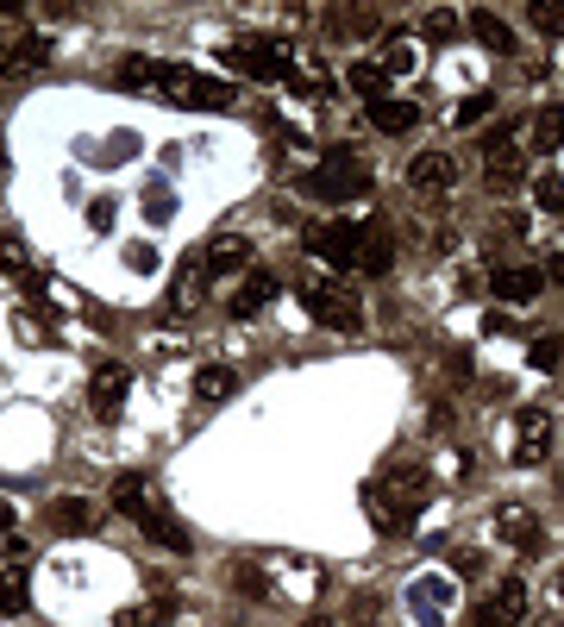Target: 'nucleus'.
<instances>
[{"label":"nucleus","instance_id":"1","mask_svg":"<svg viewBox=\"0 0 564 627\" xmlns=\"http://www.w3.org/2000/svg\"><path fill=\"white\" fill-rule=\"evenodd\" d=\"M119 88H138V95L175 100V107H233V82L201 76L189 63H151V57H126L119 63Z\"/></svg>","mask_w":564,"mask_h":627},{"label":"nucleus","instance_id":"2","mask_svg":"<svg viewBox=\"0 0 564 627\" xmlns=\"http://www.w3.org/2000/svg\"><path fill=\"white\" fill-rule=\"evenodd\" d=\"M427 502H433V477L421 465H402V470H390L383 483L364 490V514L376 521V533H395V540L414 528V514L427 509Z\"/></svg>","mask_w":564,"mask_h":627},{"label":"nucleus","instance_id":"3","mask_svg":"<svg viewBox=\"0 0 564 627\" xmlns=\"http://www.w3.org/2000/svg\"><path fill=\"white\" fill-rule=\"evenodd\" d=\"M289 57H295L289 44H283V39H264V32L226 44V70H238V76H257V82H283Z\"/></svg>","mask_w":564,"mask_h":627},{"label":"nucleus","instance_id":"4","mask_svg":"<svg viewBox=\"0 0 564 627\" xmlns=\"http://www.w3.org/2000/svg\"><path fill=\"white\" fill-rule=\"evenodd\" d=\"M301 301H308L313 327H339V333H358V327H364V301H358V289H345V283H308Z\"/></svg>","mask_w":564,"mask_h":627},{"label":"nucleus","instance_id":"5","mask_svg":"<svg viewBox=\"0 0 564 627\" xmlns=\"http://www.w3.org/2000/svg\"><path fill=\"white\" fill-rule=\"evenodd\" d=\"M308 189L313 195H327V201H358V195H370V170L351 151H332L327 163L308 177Z\"/></svg>","mask_w":564,"mask_h":627},{"label":"nucleus","instance_id":"6","mask_svg":"<svg viewBox=\"0 0 564 627\" xmlns=\"http://www.w3.org/2000/svg\"><path fill=\"white\" fill-rule=\"evenodd\" d=\"M308 252L327 257L332 270H351L358 252H364V226L358 220H327V226H308Z\"/></svg>","mask_w":564,"mask_h":627},{"label":"nucleus","instance_id":"7","mask_svg":"<svg viewBox=\"0 0 564 627\" xmlns=\"http://www.w3.org/2000/svg\"><path fill=\"white\" fill-rule=\"evenodd\" d=\"M521 621H526V584L521 577H502V584L477 603V627H521Z\"/></svg>","mask_w":564,"mask_h":627},{"label":"nucleus","instance_id":"8","mask_svg":"<svg viewBox=\"0 0 564 627\" xmlns=\"http://www.w3.org/2000/svg\"><path fill=\"white\" fill-rule=\"evenodd\" d=\"M545 451H552V414L545 408H521L514 414V465H540Z\"/></svg>","mask_w":564,"mask_h":627},{"label":"nucleus","instance_id":"9","mask_svg":"<svg viewBox=\"0 0 564 627\" xmlns=\"http://www.w3.org/2000/svg\"><path fill=\"white\" fill-rule=\"evenodd\" d=\"M496 528H502V540H508L514 552H540V546H545L540 514L521 509V502H502V509H496Z\"/></svg>","mask_w":564,"mask_h":627},{"label":"nucleus","instance_id":"10","mask_svg":"<svg viewBox=\"0 0 564 627\" xmlns=\"http://www.w3.org/2000/svg\"><path fill=\"white\" fill-rule=\"evenodd\" d=\"M252 264V238L245 233H220L207 252H201V270L207 276H233V270H245Z\"/></svg>","mask_w":564,"mask_h":627},{"label":"nucleus","instance_id":"11","mask_svg":"<svg viewBox=\"0 0 564 627\" xmlns=\"http://www.w3.org/2000/svg\"><path fill=\"white\" fill-rule=\"evenodd\" d=\"M489 289L502 295V301H514V308H526V301L545 289V276L533 270V264H502V270L489 276Z\"/></svg>","mask_w":564,"mask_h":627},{"label":"nucleus","instance_id":"12","mask_svg":"<svg viewBox=\"0 0 564 627\" xmlns=\"http://www.w3.org/2000/svg\"><path fill=\"white\" fill-rule=\"evenodd\" d=\"M126 390H132V371H126V364H100V371H95V390H88V402H95L100 421H114V414H119Z\"/></svg>","mask_w":564,"mask_h":627},{"label":"nucleus","instance_id":"13","mask_svg":"<svg viewBox=\"0 0 564 627\" xmlns=\"http://www.w3.org/2000/svg\"><path fill=\"white\" fill-rule=\"evenodd\" d=\"M276 289H283V276L252 270V276H245V283L233 289V320H252L257 308H270V301H276Z\"/></svg>","mask_w":564,"mask_h":627},{"label":"nucleus","instance_id":"14","mask_svg":"<svg viewBox=\"0 0 564 627\" xmlns=\"http://www.w3.org/2000/svg\"><path fill=\"white\" fill-rule=\"evenodd\" d=\"M201 295H207V270H201V257H189V264L175 270L170 295H163V308H170V314H189V308H201Z\"/></svg>","mask_w":564,"mask_h":627},{"label":"nucleus","instance_id":"15","mask_svg":"<svg viewBox=\"0 0 564 627\" xmlns=\"http://www.w3.org/2000/svg\"><path fill=\"white\" fill-rule=\"evenodd\" d=\"M408 182L414 189H451V182H458V163H451V151H421L408 163Z\"/></svg>","mask_w":564,"mask_h":627},{"label":"nucleus","instance_id":"16","mask_svg":"<svg viewBox=\"0 0 564 627\" xmlns=\"http://www.w3.org/2000/svg\"><path fill=\"white\" fill-rule=\"evenodd\" d=\"M370 126L383 138H402V132L421 126V107H414V100H370Z\"/></svg>","mask_w":564,"mask_h":627},{"label":"nucleus","instance_id":"17","mask_svg":"<svg viewBox=\"0 0 564 627\" xmlns=\"http://www.w3.org/2000/svg\"><path fill=\"white\" fill-rule=\"evenodd\" d=\"M163 621H175V596L170 589H157V596H145V603H132V608H119L114 615V627H163Z\"/></svg>","mask_w":564,"mask_h":627},{"label":"nucleus","instance_id":"18","mask_svg":"<svg viewBox=\"0 0 564 627\" xmlns=\"http://www.w3.org/2000/svg\"><path fill=\"white\" fill-rule=\"evenodd\" d=\"M470 32H477L496 57H514V51H521V39L508 32V20H502V13H489V7H477V13H470Z\"/></svg>","mask_w":564,"mask_h":627},{"label":"nucleus","instance_id":"19","mask_svg":"<svg viewBox=\"0 0 564 627\" xmlns=\"http://www.w3.org/2000/svg\"><path fill=\"white\" fill-rule=\"evenodd\" d=\"M408 608L421 615V621H446V608H451V584H446V577H433V584L421 577V584L408 589Z\"/></svg>","mask_w":564,"mask_h":627},{"label":"nucleus","instance_id":"20","mask_svg":"<svg viewBox=\"0 0 564 627\" xmlns=\"http://www.w3.org/2000/svg\"><path fill=\"white\" fill-rule=\"evenodd\" d=\"M390 264H395V245H390V233H383V226L370 233V226H364V252H358V270H364V276H383Z\"/></svg>","mask_w":564,"mask_h":627},{"label":"nucleus","instance_id":"21","mask_svg":"<svg viewBox=\"0 0 564 627\" xmlns=\"http://www.w3.org/2000/svg\"><path fill=\"white\" fill-rule=\"evenodd\" d=\"M51 521H57V533H88L95 502H82V496H57V502H51Z\"/></svg>","mask_w":564,"mask_h":627},{"label":"nucleus","instance_id":"22","mask_svg":"<svg viewBox=\"0 0 564 627\" xmlns=\"http://www.w3.org/2000/svg\"><path fill=\"white\" fill-rule=\"evenodd\" d=\"M233 390H238V376L226 371V364H201V371H195V395H201V402H226Z\"/></svg>","mask_w":564,"mask_h":627},{"label":"nucleus","instance_id":"23","mask_svg":"<svg viewBox=\"0 0 564 627\" xmlns=\"http://www.w3.org/2000/svg\"><path fill=\"white\" fill-rule=\"evenodd\" d=\"M526 145H533V151H558V145H564V114H558V107H545V114L533 119Z\"/></svg>","mask_w":564,"mask_h":627},{"label":"nucleus","instance_id":"24","mask_svg":"<svg viewBox=\"0 0 564 627\" xmlns=\"http://www.w3.org/2000/svg\"><path fill=\"white\" fill-rule=\"evenodd\" d=\"M32 603V584H25V571H0V615H20Z\"/></svg>","mask_w":564,"mask_h":627},{"label":"nucleus","instance_id":"25","mask_svg":"<svg viewBox=\"0 0 564 627\" xmlns=\"http://www.w3.org/2000/svg\"><path fill=\"white\" fill-rule=\"evenodd\" d=\"M383 82H390V76H383V63H376V57L351 63V88H358L364 100H383Z\"/></svg>","mask_w":564,"mask_h":627},{"label":"nucleus","instance_id":"26","mask_svg":"<svg viewBox=\"0 0 564 627\" xmlns=\"http://www.w3.org/2000/svg\"><path fill=\"white\" fill-rule=\"evenodd\" d=\"M289 70H295V88L320 95V82H327V63L313 57V51H295V57H289Z\"/></svg>","mask_w":564,"mask_h":627},{"label":"nucleus","instance_id":"27","mask_svg":"<svg viewBox=\"0 0 564 627\" xmlns=\"http://www.w3.org/2000/svg\"><path fill=\"white\" fill-rule=\"evenodd\" d=\"M521 177H526V163H521V157H489V189H496V195L521 189Z\"/></svg>","mask_w":564,"mask_h":627},{"label":"nucleus","instance_id":"28","mask_svg":"<svg viewBox=\"0 0 564 627\" xmlns=\"http://www.w3.org/2000/svg\"><path fill=\"white\" fill-rule=\"evenodd\" d=\"M526 20L540 25L545 39H564V0H533V7H526Z\"/></svg>","mask_w":564,"mask_h":627},{"label":"nucleus","instance_id":"29","mask_svg":"<svg viewBox=\"0 0 564 627\" xmlns=\"http://www.w3.org/2000/svg\"><path fill=\"white\" fill-rule=\"evenodd\" d=\"M526 358H533V371H558V364H564V339L558 333L533 339V352H526Z\"/></svg>","mask_w":564,"mask_h":627},{"label":"nucleus","instance_id":"30","mask_svg":"<svg viewBox=\"0 0 564 627\" xmlns=\"http://www.w3.org/2000/svg\"><path fill=\"white\" fill-rule=\"evenodd\" d=\"M533 201H540L545 214H564V182L558 177H540V182H533Z\"/></svg>","mask_w":564,"mask_h":627},{"label":"nucleus","instance_id":"31","mask_svg":"<svg viewBox=\"0 0 564 627\" xmlns=\"http://www.w3.org/2000/svg\"><path fill=\"white\" fill-rule=\"evenodd\" d=\"M233 584L245 589V596H257V603L270 596V584H264V571H257V565H233Z\"/></svg>","mask_w":564,"mask_h":627},{"label":"nucleus","instance_id":"32","mask_svg":"<svg viewBox=\"0 0 564 627\" xmlns=\"http://www.w3.org/2000/svg\"><path fill=\"white\" fill-rule=\"evenodd\" d=\"M414 70V51L408 44H390V51H383V76H408Z\"/></svg>","mask_w":564,"mask_h":627},{"label":"nucleus","instance_id":"33","mask_svg":"<svg viewBox=\"0 0 564 627\" xmlns=\"http://www.w3.org/2000/svg\"><path fill=\"white\" fill-rule=\"evenodd\" d=\"M332 25H339V32H376V13H345V7H339V13H327Z\"/></svg>","mask_w":564,"mask_h":627},{"label":"nucleus","instance_id":"34","mask_svg":"<svg viewBox=\"0 0 564 627\" xmlns=\"http://www.w3.org/2000/svg\"><path fill=\"white\" fill-rule=\"evenodd\" d=\"M483 151H489V157H514V126H489Z\"/></svg>","mask_w":564,"mask_h":627},{"label":"nucleus","instance_id":"35","mask_svg":"<svg viewBox=\"0 0 564 627\" xmlns=\"http://www.w3.org/2000/svg\"><path fill=\"white\" fill-rule=\"evenodd\" d=\"M489 114V95H465V100H458V114H451V119H458V126H477V119H483Z\"/></svg>","mask_w":564,"mask_h":627},{"label":"nucleus","instance_id":"36","mask_svg":"<svg viewBox=\"0 0 564 627\" xmlns=\"http://www.w3.org/2000/svg\"><path fill=\"white\" fill-rule=\"evenodd\" d=\"M451 25H458V13H446V7H439V13H427V20H421V39H446Z\"/></svg>","mask_w":564,"mask_h":627},{"label":"nucleus","instance_id":"37","mask_svg":"<svg viewBox=\"0 0 564 627\" xmlns=\"http://www.w3.org/2000/svg\"><path fill=\"white\" fill-rule=\"evenodd\" d=\"M145 208H151L157 220L170 214V208H175V195H170V182H151V189H145Z\"/></svg>","mask_w":564,"mask_h":627},{"label":"nucleus","instance_id":"38","mask_svg":"<svg viewBox=\"0 0 564 627\" xmlns=\"http://www.w3.org/2000/svg\"><path fill=\"white\" fill-rule=\"evenodd\" d=\"M88 220H95V233H107V220H114V195H100L95 208H88Z\"/></svg>","mask_w":564,"mask_h":627},{"label":"nucleus","instance_id":"39","mask_svg":"<svg viewBox=\"0 0 564 627\" xmlns=\"http://www.w3.org/2000/svg\"><path fill=\"white\" fill-rule=\"evenodd\" d=\"M126 264H132V270H157V252H151V245H132V252H126Z\"/></svg>","mask_w":564,"mask_h":627},{"label":"nucleus","instance_id":"40","mask_svg":"<svg viewBox=\"0 0 564 627\" xmlns=\"http://www.w3.org/2000/svg\"><path fill=\"white\" fill-rule=\"evenodd\" d=\"M545 283H558V289H564V252L545 257Z\"/></svg>","mask_w":564,"mask_h":627},{"label":"nucleus","instance_id":"41","mask_svg":"<svg viewBox=\"0 0 564 627\" xmlns=\"http://www.w3.org/2000/svg\"><path fill=\"white\" fill-rule=\"evenodd\" d=\"M7 528H13V509H7V502H0V533H7Z\"/></svg>","mask_w":564,"mask_h":627},{"label":"nucleus","instance_id":"42","mask_svg":"<svg viewBox=\"0 0 564 627\" xmlns=\"http://www.w3.org/2000/svg\"><path fill=\"white\" fill-rule=\"evenodd\" d=\"M558 596H564V571H558Z\"/></svg>","mask_w":564,"mask_h":627},{"label":"nucleus","instance_id":"43","mask_svg":"<svg viewBox=\"0 0 564 627\" xmlns=\"http://www.w3.org/2000/svg\"><path fill=\"white\" fill-rule=\"evenodd\" d=\"M308 627H332V621H308Z\"/></svg>","mask_w":564,"mask_h":627},{"label":"nucleus","instance_id":"44","mask_svg":"<svg viewBox=\"0 0 564 627\" xmlns=\"http://www.w3.org/2000/svg\"><path fill=\"white\" fill-rule=\"evenodd\" d=\"M0 63H7V44H0Z\"/></svg>","mask_w":564,"mask_h":627}]
</instances>
